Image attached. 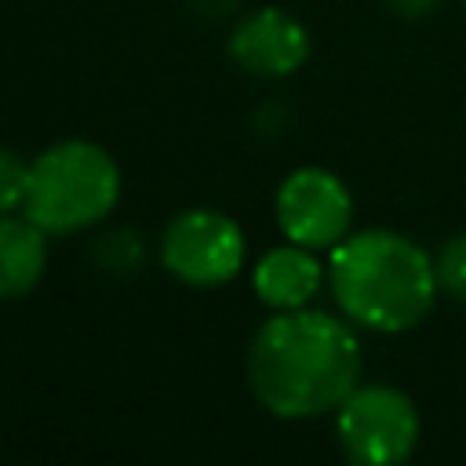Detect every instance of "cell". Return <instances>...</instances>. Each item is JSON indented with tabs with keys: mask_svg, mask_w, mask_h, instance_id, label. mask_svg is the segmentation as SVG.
I'll use <instances>...</instances> for the list:
<instances>
[{
	"mask_svg": "<svg viewBox=\"0 0 466 466\" xmlns=\"http://www.w3.org/2000/svg\"><path fill=\"white\" fill-rule=\"evenodd\" d=\"M357 379L360 342L353 328L320 309H280L248 346V386L277 419L339 411Z\"/></svg>",
	"mask_w": 466,
	"mask_h": 466,
	"instance_id": "obj_1",
	"label": "cell"
},
{
	"mask_svg": "<svg viewBox=\"0 0 466 466\" xmlns=\"http://www.w3.org/2000/svg\"><path fill=\"white\" fill-rule=\"evenodd\" d=\"M328 280L339 309L353 324L382 335L422 324L441 291L433 258L393 229H360L339 240Z\"/></svg>",
	"mask_w": 466,
	"mask_h": 466,
	"instance_id": "obj_2",
	"label": "cell"
},
{
	"mask_svg": "<svg viewBox=\"0 0 466 466\" xmlns=\"http://www.w3.org/2000/svg\"><path fill=\"white\" fill-rule=\"evenodd\" d=\"M120 197L116 160L84 138L47 146L29 164V189L22 211L47 233L66 237L102 222Z\"/></svg>",
	"mask_w": 466,
	"mask_h": 466,
	"instance_id": "obj_3",
	"label": "cell"
},
{
	"mask_svg": "<svg viewBox=\"0 0 466 466\" xmlns=\"http://www.w3.org/2000/svg\"><path fill=\"white\" fill-rule=\"evenodd\" d=\"M339 444L360 466H397L419 444V411L393 386H357L339 404Z\"/></svg>",
	"mask_w": 466,
	"mask_h": 466,
	"instance_id": "obj_4",
	"label": "cell"
},
{
	"mask_svg": "<svg viewBox=\"0 0 466 466\" xmlns=\"http://www.w3.org/2000/svg\"><path fill=\"white\" fill-rule=\"evenodd\" d=\"M160 262L189 288H218L244 266V233L222 211L189 208L164 226Z\"/></svg>",
	"mask_w": 466,
	"mask_h": 466,
	"instance_id": "obj_5",
	"label": "cell"
},
{
	"mask_svg": "<svg viewBox=\"0 0 466 466\" xmlns=\"http://www.w3.org/2000/svg\"><path fill=\"white\" fill-rule=\"evenodd\" d=\"M277 226L291 244L309 251L335 248L350 237L353 200L339 175L324 167H299L277 189Z\"/></svg>",
	"mask_w": 466,
	"mask_h": 466,
	"instance_id": "obj_6",
	"label": "cell"
},
{
	"mask_svg": "<svg viewBox=\"0 0 466 466\" xmlns=\"http://www.w3.org/2000/svg\"><path fill=\"white\" fill-rule=\"evenodd\" d=\"M229 58L255 76H288L309 58V33L280 7H262L229 33Z\"/></svg>",
	"mask_w": 466,
	"mask_h": 466,
	"instance_id": "obj_7",
	"label": "cell"
},
{
	"mask_svg": "<svg viewBox=\"0 0 466 466\" xmlns=\"http://www.w3.org/2000/svg\"><path fill=\"white\" fill-rule=\"evenodd\" d=\"M320 262L302 244L273 248L255 266V291L273 309H299L320 291Z\"/></svg>",
	"mask_w": 466,
	"mask_h": 466,
	"instance_id": "obj_8",
	"label": "cell"
},
{
	"mask_svg": "<svg viewBox=\"0 0 466 466\" xmlns=\"http://www.w3.org/2000/svg\"><path fill=\"white\" fill-rule=\"evenodd\" d=\"M47 266V233L25 215H0V299L29 295Z\"/></svg>",
	"mask_w": 466,
	"mask_h": 466,
	"instance_id": "obj_9",
	"label": "cell"
},
{
	"mask_svg": "<svg viewBox=\"0 0 466 466\" xmlns=\"http://www.w3.org/2000/svg\"><path fill=\"white\" fill-rule=\"evenodd\" d=\"M433 266H437V288L448 291L451 299L466 302V233L451 237L441 248V255L433 258Z\"/></svg>",
	"mask_w": 466,
	"mask_h": 466,
	"instance_id": "obj_10",
	"label": "cell"
},
{
	"mask_svg": "<svg viewBox=\"0 0 466 466\" xmlns=\"http://www.w3.org/2000/svg\"><path fill=\"white\" fill-rule=\"evenodd\" d=\"M25 189H29V164L15 149L0 146V215H11L15 208H22Z\"/></svg>",
	"mask_w": 466,
	"mask_h": 466,
	"instance_id": "obj_11",
	"label": "cell"
},
{
	"mask_svg": "<svg viewBox=\"0 0 466 466\" xmlns=\"http://www.w3.org/2000/svg\"><path fill=\"white\" fill-rule=\"evenodd\" d=\"M138 258H142V248L131 229H116L98 244V262H106L109 269H135Z\"/></svg>",
	"mask_w": 466,
	"mask_h": 466,
	"instance_id": "obj_12",
	"label": "cell"
},
{
	"mask_svg": "<svg viewBox=\"0 0 466 466\" xmlns=\"http://www.w3.org/2000/svg\"><path fill=\"white\" fill-rule=\"evenodd\" d=\"M386 4L404 18H419V15H430L437 7V0H386Z\"/></svg>",
	"mask_w": 466,
	"mask_h": 466,
	"instance_id": "obj_13",
	"label": "cell"
}]
</instances>
